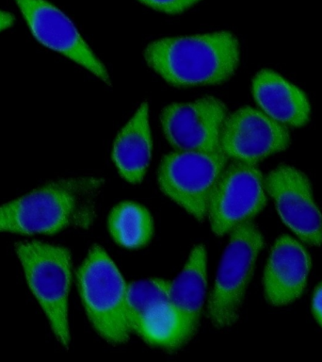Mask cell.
Returning a JSON list of instances; mask_svg holds the SVG:
<instances>
[{
	"label": "cell",
	"instance_id": "obj_1",
	"mask_svg": "<svg viewBox=\"0 0 322 362\" xmlns=\"http://www.w3.org/2000/svg\"><path fill=\"white\" fill-rule=\"evenodd\" d=\"M239 55V41L227 31L160 39L144 51L149 66L177 87L222 83L236 72Z\"/></svg>",
	"mask_w": 322,
	"mask_h": 362
},
{
	"label": "cell",
	"instance_id": "obj_2",
	"mask_svg": "<svg viewBox=\"0 0 322 362\" xmlns=\"http://www.w3.org/2000/svg\"><path fill=\"white\" fill-rule=\"evenodd\" d=\"M98 186L93 180H70L34 189L0 206V232L52 235L68 226H86Z\"/></svg>",
	"mask_w": 322,
	"mask_h": 362
},
{
	"label": "cell",
	"instance_id": "obj_3",
	"mask_svg": "<svg viewBox=\"0 0 322 362\" xmlns=\"http://www.w3.org/2000/svg\"><path fill=\"white\" fill-rule=\"evenodd\" d=\"M76 276L82 304L98 335L112 344L129 341L127 284L109 254L93 245Z\"/></svg>",
	"mask_w": 322,
	"mask_h": 362
},
{
	"label": "cell",
	"instance_id": "obj_4",
	"mask_svg": "<svg viewBox=\"0 0 322 362\" xmlns=\"http://www.w3.org/2000/svg\"><path fill=\"white\" fill-rule=\"evenodd\" d=\"M25 279L54 335L62 346L70 344L68 297L72 281L70 252L61 246L31 240L16 245Z\"/></svg>",
	"mask_w": 322,
	"mask_h": 362
},
{
	"label": "cell",
	"instance_id": "obj_5",
	"mask_svg": "<svg viewBox=\"0 0 322 362\" xmlns=\"http://www.w3.org/2000/svg\"><path fill=\"white\" fill-rule=\"evenodd\" d=\"M230 234L208 308L212 325L222 329L231 327L239 319L256 260L265 245L261 231L251 221L237 226Z\"/></svg>",
	"mask_w": 322,
	"mask_h": 362
},
{
	"label": "cell",
	"instance_id": "obj_6",
	"mask_svg": "<svg viewBox=\"0 0 322 362\" xmlns=\"http://www.w3.org/2000/svg\"><path fill=\"white\" fill-rule=\"evenodd\" d=\"M228 158L220 149L177 151L163 158L157 180L161 191L198 221L208 216L212 192Z\"/></svg>",
	"mask_w": 322,
	"mask_h": 362
},
{
	"label": "cell",
	"instance_id": "obj_7",
	"mask_svg": "<svg viewBox=\"0 0 322 362\" xmlns=\"http://www.w3.org/2000/svg\"><path fill=\"white\" fill-rule=\"evenodd\" d=\"M267 201L261 171L254 164L234 161L223 170L209 201L212 231L217 236L230 233L259 214Z\"/></svg>",
	"mask_w": 322,
	"mask_h": 362
},
{
	"label": "cell",
	"instance_id": "obj_8",
	"mask_svg": "<svg viewBox=\"0 0 322 362\" xmlns=\"http://www.w3.org/2000/svg\"><path fill=\"white\" fill-rule=\"evenodd\" d=\"M291 141L290 130L261 110L243 107L226 117L220 137V149L228 158L256 164L284 151Z\"/></svg>",
	"mask_w": 322,
	"mask_h": 362
},
{
	"label": "cell",
	"instance_id": "obj_9",
	"mask_svg": "<svg viewBox=\"0 0 322 362\" xmlns=\"http://www.w3.org/2000/svg\"><path fill=\"white\" fill-rule=\"evenodd\" d=\"M265 187L285 225L307 245H322V214L306 175L281 164L265 177Z\"/></svg>",
	"mask_w": 322,
	"mask_h": 362
},
{
	"label": "cell",
	"instance_id": "obj_10",
	"mask_svg": "<svg viewBox=\"0 0 322 362\" xmlns=\"http://www.w3.org/2000/svg\"><path fill=\"white\" fill-rule=\"evenodd\" d=\"M227 109L219 99L206 96L189 103L169 105L161 115L164 135L179 151L220 149V137Z\"/></svg>",
	"mask_w": 322,
	"mask_h": 362
},
{
	"label": "cell",
	"instance_id": "obj_11",
	"mask_svg": "<svg viewBox=\"0 0 322 362\" xmlns=\"http://www.w3.org/2000/svg\"><path fill=\"white\" fill-rule=\"evenodd\" d=\"M34 37L109 84V73L62 11L47 0H16Z\"/></svg>",
	"mask_w": 322,
	"mask_h": 362
},
{
	"label": "cell",
	"instance_id": "obj_12",
	"mask_svg": "<svg viewBox=\"0 0 322 362\" xmlns=\"http://www.w3.org/2000/svg\"><path fill=\"white\" fill-rule=\"evenodd\" d=\"M206 290L205 246H195L183 270L169 285L166 310L171 336L166 349L177 350L188 344L199 327Z\"/></svg>",
	"mask_w": 322,
	"mask_h": 362
},
{
	"label": "cell",
	"instance_id": "obj_13",
	"mask_svg": "<svg viewBox=\"0 0 322 362\" xmlns=\"http://www.w3.org/2000/svg\"><path fill=\"white\" fill-rule=\"evenodd\" d=\"M312 260L304 246L288 235L275 240L266 264L263 287L275 307L291 304L304 293Z\"/></svg>",
	"mask_w": 322,
	"mask_h": 362
},
{
	"label": "cell",
	"instance_id": "obj_14",
	"mask_svg": "<svg viewBox=\"0 0 322 362\" xmlns=\"http://www.w3.org/2000/svg\"><path fill=\"white\" fill-rule=\"evenodd\" d=\"M253 95L259 110L282 126L299 127L309 121L311 106L304 90L273 70L256 74Z\"/></svg>",
	"mask_w": 322,
	"mask_h": 362
},
{
	"label": "cell",
	"instance_id": "obj_15",
	"mask_svg": "<svg viewBox=\"0 0 322 362\" xmlns=\"http://www.w3.org/2000/svg\"><path fill=\"white\" fill-rule=\"evenodd\" d=\"M152 136L147 102L119 133L112 150V160L121 177L140 183L148 169L152 155Z\"/></svg>",
	"mask_w": 322,
	"mask_h": 362
},
{
	"label": "cell",
	"instance_id": "obj_16",
	"mask_svg": "<svg viewBox=\"0 0 322 362\" xmlns=\"http://www.w3.org/2000/svg\"><path fill=\"white\" fill-rule=\"evenodd\" d=\"M107 228L113 240L123 247L138 249L148 245L154 235V221L141 204L124 201L110 211Z\"/></svg>",
	"mask_w": 322,
	"mask_h": 362
},
{
	"label": "cell",
	"instance_id": "obj_17",
	"mask_svg": "<svg viewBox=\"0 0 322 362\" xmlns=\"http://www.w3.org/2000/svg\"><path fill=\"white\" fill-rule=\"evenodd\" d=\"M169 285L171 281L161 279L140 280L127 285L126 320L130 332L144 338L150 317L167 304Z\"/></svg>",
	"mask_w": 322,
	"mask_h": 362
},
{
	"label": "cell",
	"instance_id": "obj_18",
	"mask_svg": "<svg viewBox=\"0 0 322 362\" xmlns=\"http://www.w3.org/2000/svg\"><path fill=\"white\" fill-rule=\"evenodd\" d=\"M154 10L169 14L183 13L200 0H138Z\"/></svg>",
	"mask_w": 322,
	"mask_h": 362
},
{
	"label": "cell",
	"instance_id": "obj_19",
	"mask_svg": "<svg viewBox=\"0 0 322 362\" xmlns=\"http://www.w3.org/2000/svg\"><path fill=\"white\" fill-rule=\"evenodd\" d=\"M312 311L316 322L322 327V281L316 286L315 291H314Z\"/></svg>",
	"mask_w": 322,
	"mask_h": 362
},
{
	"label": "cell",
	"instance_id": "obj_20",
	"mask_svg": "<svg viewBox=\"0 0 322 362\" xmlns=\"http://www.w3.org/2000/svg\"><path fill=\"white\" fill-rule=\"evenodd\" d=\"M14 22L13 16L7 11H0V31L11 27Z\"/></svg>",
	"mask_w": 322,
	"mask_h": 362
}]
</instances>
